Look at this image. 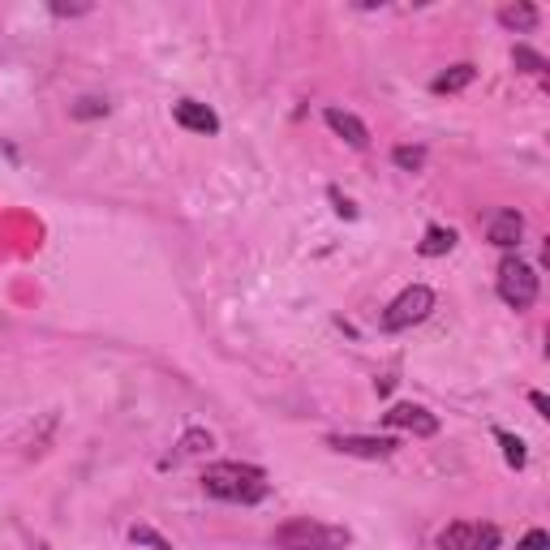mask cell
Returning a JSON list of instances; mask_svg holds the SVG:
<instances>
[{
    "instance_id": "obj_14",
    "label": "cell",
    "mask_w": 550,
    "mask_h": 550,
    "mask_svg": "<svg viewBox=\"0 0 550 550\" xmlns=\"http://www.w3.org/2000/svg\"><path fill=\"white\" fill-rule=\"evenodd\" d=\"M499 447H503V460H508L512 469H525V460H529V452H525V443L516 439V434H508V430H499Z\"/></svg>"
},
{
    "instance_id": "obj_1",
    "label": "cell",
    "mask_w": 550,
    "mask_h": 550,
    "mask_svg": "<svg viewBox=\"0 0 550 550\" xmlns=\"http://www.w3.org/2000/svg\"><path fill=\"white\" fill-rule=\"evenodd\" d=\"M202 490L211 499H224V503H258L267 499V473L254 469V465H241V460H220V465H207L202 469Z\"/></svg>"
},
{
    "instance_id": "obj_7",
    "label": "cell",
    "mask_w": 550,
    "mask_h": 550,
    "mask_svg": "<svg viewBox=\"0 0 550 550\" xmlns=\"http://www.w3.org/2000/svg\"><path fill=\"white\" fill-rule=\"evenodd\" d=\"M383 422L392 430H413V434H422V439L439 434V417H434L430 409H422V404H396V409L383 413Z\"/></svg>"
},
{
    "instance_id": "obj_12",
    "label": "cell",
    "mask_w": 550,
    "mask_h": 550,
    "mask_svg": "<svg viewBox=\"0 0 550 550\" xmlns=\"http://www.w3.org/2000/svg\"><path fill=\"white\" fill-rule=\"evenodd\" d=\"M473 78H477V69H473V65H452L447 74L434 78V91H439V95H456V91H465V86H469Z\"/></svg>"
},
{
    "instance_id": "obj_15",
    "label": "cell",
    "mask_w": 550,
    "mask_h": 550,
    "mask_svg": "<svg viewBox=\"0 0 550 550\" xmlns=\"http://www.w3.org/2000/svg\"><path fill=\"white\" fill-rule=\"evenodd\" d=\"M392 159H396V168H404V172H422L426 168V151L422 147H396Z\"/></svg>"
},
{
    "instance_id": "obj_6",
    "label": "cell",
    "mask_w": 550,
    "mask_h": 550,
    "mask_svg": "<svg viewBox=\"0 0 550 550\" xmlns=\"http://www.w3.org/2000/svg\"><path fill=\"white\" fill-rule=\"evenodd\" d=\"M331 452L340 456H361V460H387L396 452V439H370V434H331Z\"/></svg>"
},
{
    "instance_id": "obj_17",
    "label": "cell",
    "mask_w": 550,
    "mask_h": 550,
    "mask_svg": "<svg viewBox=\"0 0 550 550\" xmlns=\"http://www.w3.org/2000/svg\"><path fill=\"white\" fill-rule=\"evenodd\" d=\"M74 117H78V121L108 117V104H104V99H78V104H74Z\"/></svg>"
},
{
    "instance_id": "obj_20",
    "label": "cell",
    "mask_w": 550,
    "mask_h": 550,
    "mask_svg": "<svg viewBox=\"0 0 550 550\" xmlns=\"http://www.w3.org/2000/svg\"><path fill=\"white\" fill-rule=\"evenodd\" d=\"M134 542H147V546H155V550H172L164 538H159V533L155 529H147V525H142V529H134Z\"/></svg>"
},
{
    "instance_id": "obj_19",
    "label": "cell",
    "mask_w": 550,
    "mask_h": 550,
    "mask_svg": "<svg viewBox=\"0 0 550 550\" xmlns=\"http://www.w3.org/2000/svg\"><path fill=\"white\" fill-rule=\"evenodd\" d=\"M202 447H211V434H202V430H190V434L181 439V452H185V456H190V452H202Z\"/></svg>"
},
{
    "instance_id": "obj_18",
    "label": "cell",
    "mask_w": 550,
    "mask_h": 550,
    "mask_svg": "<svg viewBox=\"0 0 550 550\" xmlns=\"http://www.w3.org/2000/svg\"><path fill=\"white\" fill-rule=\"evenodd\" d=\"M516 550H550V533H546V529H529L525 538H520Z\"/></svg>"
},
{
    "instance_id": "obj_3",
    "label": "cell",
    "mask_w": 550,
    "mask_h": 550,
    "mask_svg": "<svg viewBox=\"0 0 550 550\" xmlns=\"http://www.w3.org/2000/svg\"><path fill=\"white\" fill-rule=\"evenodd\" d=\"M499 297L508 301L512 310H529L533 301H538V271L508 254L499 263Z\"/></svg>"
},
{
    "instance_id": "obj_10",
    "label": "cell",
    "mask_w": 550,
    "mask_h": 550,
    "mask_svg": "<svg viewBox=\"0 0 550 550\" xmlns=\"http://www.w3.org/2000/svg\"><path fill=\"white\" fill-rule=\"evenodd\" d=\"M172 117H177L181 129H194V134H220V117L207 104H198V99H181L172 108Z\"/></svg>"
},
{
    "instance_id": "obj_9",
    "label": "cell",
    "mask_w": 550,
    "mask_h": 550,
    "mask_svg": "<svg viewBox=\"0 0 550 550\" xmlns=\"http://www.w3.org/2000/svg\"><path fill=\"white\" fill-rule=\"evenodd\" d=\"M323 121H327L331 134L344 138L353 151H366V147H370V129L361 125V121L353 117V112H344V108H327V112H323Z\"/></svg>"
},
{
    "instance_id": "obj_16",
    "label": "cell",
    "mask_w": 550,
    "mask_h": 550,
    "mask_svg": "<svg viewBox=\"0 0 550 550\" xmlns=\"http://www.w3.org/2000/svg\"><path fill=\"white\" fill-rule=\"evenodd\" d=\"M512 61L525 69V74H546V56H538V52H529V48H516L512 52Z\"/></svg>"
},
{
    "instance_id": "obj_11",
    "label": "cell",
    "mask_w": 550,
    "mask_h": 550,
    "mask_svg": "<svg viewBox=\"0 0 550 550\" xmlns=\"http://www.w3.org/2000/svg\"><path fill=\"white\" fill-rule=\"evenodd\" d=\"M499 22L508 26V31L529 35L533 26H538V9H533V5H503V9H499Z\"/></svg>"
},
{
    "instance_id": "obj_5",
    "label": "cell",
    "mask_w": 550,
    "mask_h": 550,
    "mask_svg": "<svg viewBox=\"0 0 550 550\" xmlns=\"http://www.w3.org/2000/svg\"><path fill=\"white\" fill-rule=\"evenodd\" d=\"M499 529L495 525H477V520H456L439 533V550H495Z\"/></svg>"
},
{
    "instance_id": "obj_13",
    "label": "cell",
    "mask_w": 550,
    "mask_h": 550,
    "mask_svg": "<svg viewBox=\"0 0 550 550\" xmlns=\"http://www.w3.org/2000/svg\"><path fill=\"white\" fill-rule=\"evenodd\" d=\"M452 245H456V233H452V228H439V224H434V228H426L422 254H426V258H439V254L452 250Z\"/></svg>"
},
{
    "instance_id": "obj_23",
    "label": "cell",
    "mask_w": 550,
    "mask_h": 550,
    "mask_svg": "<svg viewBox=\"0 0 550 550\" xmlns=\"http://www.w3.org/2000/svg\"><path fill=\"white\" fill-rule=\"evenodd\" d=\"M52 13H61L65 18V13H86V5H52Z\"/></svg>"
},
{
    "instance_id": "obj_22",
    "label": "cell",
    "mask_w": 550,
    "mask_h": 550,
    "mask_svg": "<svg viewBox=\"0 0 550 550\" xmlns=\"http://www.w3.org/2000/svg\"><path fill=\"white\" fill-rule=\"evenodd\" d=\"M529 400H533V409H538V413H542V417H550V400H546V396H542V392H533V396H529Z\"/></svg>"
},
{
    "instance_id": "obj_8",
    "label": "cell",
    "mask_w": 550,
    "mask_h": 550,
    "mask_svg": "<svg viewBox=\"0 0 550 550\" xmlns=\"http://www.w3.org/2000/svg\"><path fill=\"white\" fill-rule=\"evenodd\" d=\"M486 237L490 245H499V250H516L520 237H525V215L520 211H495L490 215V224H486Z\"/></svg>"
},
{
    "instance_id": "obj_4",
    "label": "cell",
    "mask_w": 550,
    "mask_h": 550,
    "mask_svg": "<svg viewBox=\"0 0 550 550\" xmlns=\"http://www.w3.org/2000/svg\"><path fill=\"white\" fill-rule=\"evenodd\" d=\"M430 310H434V293H430L426 284H413V288H404L392 306H387L383 327H387V331L417 327V323H426V318H430Z\"/></svg>"
},
{
    "instance_id": "obj_21",
    "label": "cell",
    "mask_w": 550,
    "mask_h": 550,
    "mask_svg": "<svg viewBox=\"0 0 550 550\" xmlns=\"http://www.w3.org/2000/svg\"><path fill=\"white\" fill-rule=\"evenodd\" d=\"M331 202H336V211H340V215H349V220L357 215V211H353V202H349V198H340L336 190H331Z\"/></svg>"
},
{
    "instance_id": "obj_2",
    "label": "cell",
    "mask_w": 550,
    "mask_h": 550,
    "mask_svg": "<svg viewBox=\"0 0 550 550\" xmlns=\"http://www.w3.org/2000/svg\"><path fill=\"white\" fill-rule=\"evenodd\" d=\"M271 542H275V550H344L349 546V529L297 516V520H288V525L275 529Z\"/></svg>"
}]
</instances>
